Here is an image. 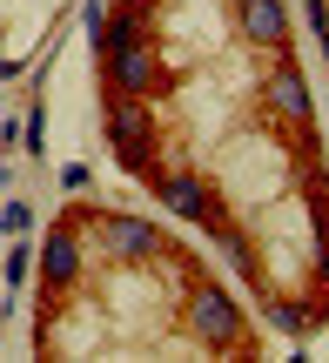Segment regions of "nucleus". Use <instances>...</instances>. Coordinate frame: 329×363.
Wrapping results in <instances>:
<instances>
[{
  "mask_svg": "<svg viewBox=\"0 0 329 363\" xmlns=\"http://www.w3.org/2000/svg\"><path fill=\"white\" fill-rule=\"evenodd\" d=\"M74 229L94 235V242H101V256L121 262V269H142V262H155L161 249H168L161 222H148V216H121V208H94V216H81Z\"/></svg>",
  "mask_w": 329,
  "mask_h": 363,
  "instance_id": "f257e3e1",
  "label": "nucleus"
},
{
  "mask_svg": "<svg viewBox=\"0 0 329 363\" xmlns=\"http://www.w3.org/2000/svg\"><path fill=\"white\" fill-rule=\"evenodd\" d=\"M182 323H188V337L202 343V350H236L242 343V303L222 289V276H195L188 283V296H182Z\"/></svg>",
  "mask_w": 329,
  "mask_h": 363,
  "instance_id": "f03ea898",
  "label": "nucleus"
},
{
  "mask_svg": "<svg viewBox=\"0 0 329 363\" xmlns=\"http://www.w3.org/2000/svg\"><path fill=\"white\" fill-rule=\"evenodd\" d=\"M108 142H115V162L128 175H142L155 169V148H161V128H155V115H148V101L142 94H108Z\"/></svg>",
  "mask_w": 329,
  "mask_h": 363,
  "instance_id": "7ed1b4c3",
  "label": "nucleus"
},
{
  "mask_svg": "<svg viewBox=\"0 0 329 363\" xmlns=\"http://www.w3.org/2000/svg\"><path fill=\"white\" fill-rule=\"evenodd\" d=\"M148 189L161 195V208H168V222H195V229H222V195L202 182V169H148Z\"/></svg>",
  "mask_w": 329,
  "mask_h": 363,
  "instance_id": "20e7f679",
  "label": "nucleus"
},
{
  "mask_svg": "<svg viewBox=\"0 0 329 363\" xmlns=\"http://www.w3.org/2000/svg\"><path fill=\"white\" fill-rule=\"evenodd\" d=\"M101 74H108V94H142V101H155V94L175 88V74L161 67L155 48H121V54H101Z\"/></svg>",
  "mask_w": 329,
  "mask_h": 363,
  "instance_id": "39448f33",
  "label": "nucleus"
},
{
  "mask_svg": "<svg viewBox=\"0 0 329 363\" xmlns=\"http://www.w3.org/2000/svg\"><path fill=\"white\" fill-rule=\"evenodd\" d=\"M262 101H269V115L276 121H289V128H309L316 121V101H309V74L289 61V54L276 48V61L262 67Z\"/></svg>",
  "mask_w": 329,
  "mask_h": 363,
  "instance_id": "423d86ee",
  "label": "nucleus"
},
{
  "mask_svg": "<svg viewBox=\"0 0 329 363\" xmlns=\"http://www.w3.org/2000/svg\"><path fill=\"white\" fill-rule=\"evenodd\" d=\"M81 276H88V235H81L74 222H61V229L40 242V283H47V303H61Z\"/></svg>",
  "mask_w": 329,
  "mask_h": 363,
  "instance_id": "0eeeda50",
  "label": "nucleus"
},
{
  "mask_svg": "<svg viewBox=\"0 0 329 363\" xmlns=\"http://www.w3.org/2000/svg\"><path fill=\"white\" fill-rule=\"evenodd\" d=\"M236 27H242V40L262 48V54L289 48V0H236Z\"/></svg>",
  "mask_w": 329,
  "mask_h": 363,
  "instance_id": "6e6552de",
  "label": "nucleus"
},
{
  "mask_svg": "<svg viewBox=\"0 0 329 363\" xmlns=\"http://www.w3.org/2000/svg\"><path fill=\"white\" fill-rule=\"evenodd\" d=\"M215 242H222V262H229V269L242 276V283H249V289H262V269H255V249H249V235H242L236 222H222V229H215Z\"/></svg>",
  "mask_w": 329,
  "mask_h": 363,
  "instance_id": "1a4fd4ad",
  "label": "nucleus"
},
{
  "mask_svg": "<svg viewBox=\"0 0 329 363\" xmlns=\"http://www.w3.org/2000/svg\"><path fill=\"white\" fill-rule=\"evenodd\" d=\"M262 316H269V330H282V337H296V343L316 330V316H309L303 303H282V296H269V303H262Z\"/></svg>",
  "mask_w": 329,
  "mask_h": 363,
  "instance_id": "9d476101",
  "label": "nucleus"
},
{
  "mask_svg": "<svg viewBox=\"0 0 329 363\" xmlns=\"http://www.w3.org/2000/svg\"><path fill=\"white\" fill-rule=\"evenodd\" d=\"M21 142H27V155H40V148H47V108H27V121H21Z\"/></svg>",
  "mask_w": 329,
  "mask_h": 363,
  "instance_id": "9b49d317",
  "label": "nucleus"
},
{
  "mask_svg": "<svg viewBox=\"0 0 329 363\" xmlns=\"http://www.w3.org/2000/svg\"><path fill=\"white\" fill-rule=\"evenodd\" d=\"M27 229H34V208H27V202H7V208H0V235H27Z\"/></svg>",
  "mask_w": 329,
  "mask_h": 363,
  "instance_id": "f8f14e48",
  "label": "nucleus"
},
{
  "mask_svg": "<svg viewBox=\"0 0 329 363\" xmlns=\"http://www.w3.org/2000/svg\"><path fill=\"white\" fill-rule=\"evenodd\" d=\"M81 21H88V40L101 48V34H108V0H88V13H81Z\"/></svg>",
  "mask_w": 329,
  "mask_h": 363,
  "instance_id": "ddd939ff",
  "label": "nucleus"
},
{
  "mask_svg": "<svg viewBox=\"0 0 329 363\" xmlns=\"http://www.w3.org/2000/svg\"><path fill=\"white\" fill-rule=\"evenodd\" d=\"M27 269H34V256H27V249H13V256H7V289L27 283Z\"/></svg>",
  "mask_w": 329,
  "mask_h": 363,
  "instance_id": "4468645a",
  "label": "nucleus"
},
{
  "mask_svg": "<svg viewBox=\"0 0 329 363\" xmlns=\"http://www.w3.org/2000/svg\"><path fill=\"white\" fill-rule=\"evenodd\" d=\"M115 7H121V13H134V21H155L161 0H115Z\"/></svg>",
  "mask_w": 329,
  "mask_h": 363,
  "instance_id": "2eb2a0df",
  "label": "nucleus"
},
{
  "mask_svg": "<svg viewBox=\"0 0 329 363\" xmlns=\"http://www.w3.org/2000/svg\"><path fill=\"white\" fill-rule=\"evenodd\" d=\"M323 61H329V34H323Z\"/></svg>",
  "mask_w": 329,
  "mask_h": 363,
  "instance_id": "dca6fc26",
  "label": "nucleus"
},
{
  "mask_svg": "<svg viewBox=\"0 0 329 363\" xmlns=\"http://www.w3.org/2000/svg\"><path fill=\"white\" fill-rule=\"evenodd\" d=\"M229 7H236V0H229Z\"/></svg>",
  "mask_w": 329,
  "mask_h": 363,
  "instance_id": "f3484780",
  "label": "nucleus"
}]
</instances>
